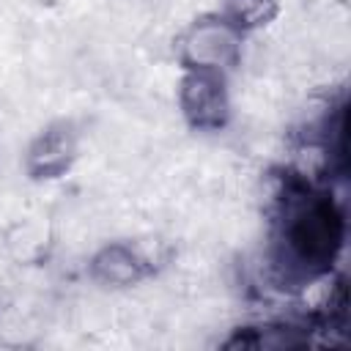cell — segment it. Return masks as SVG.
<instances>
[{"instance_id": "1", "label": "cell", "mask_w": 351, "mask_h": 351, "mask_svg": "<svg viewBox=\"0 0 351 351\" xmlns=\"http://www.w3.org/2000/svg\"><path fill=\"white\" fill-rule=\"evenodd\" d=\"M343 211L326 195L299 197L285 214V263L296 269L304 280L329 271L332 261L343 247Z\"/></svg>"}, {"instance_id": "2", "label": "cell", "mask_w": 351, "mask_h": 351, "mask_svg": "<svg viewBox=\"0 0 351 351\" xmlns=\"http://www.w3.org/2000/svg\"><path fill=\"white\" fill-rule=\"evenodd\" d=\"M244 33H239L219 11L197 16L176 41L178 63L184 69H206L230 74L241 66Z\"/></svg>"}, {"instance_id": "3", "label": "cell", "mask_w": 351, "mask_h": 351, "mask_svg": "<svg viewBox=\"0 0 351 351\" xmlns=\"http://www.w3.org/2000/svg\"><path fill=\"white\" fill-rule=\"evenodd\" d=\"M178 110L189 129L219 132L230 123L228 74L206 69H184L178 80Z\"/></svg>"}, {"instance_id": "4", "label": "cell", "mask_w": 351, "mask_h": 351, "mask_svg": "<svg viewBox=\"0 0 351 351\" xmlns=\"http://www.w3.org/2000/svg\"><path fill=\"white\" fill-rule=\"evenodd\" d=\"M80 156V129L69 118L47 123L25 148L22 167L30 181H58L63 178Z\"/></svg>"}, {"instance_id": "5", "label": "cell", "mask_w": 351, "mask_h": 351, "mask_svg": "<svg viewBox=\"0 0 351 351\" xmlns=\"http://www.w3.org/2000/svg\"><path fill=\"white\" fill-rule=\"evenodd\" d=\"M156 271V258L134 241H110L88 261V277L101 288H132Z\"/></svg>"}, {"instance_id": "6", "label": "cell", "mask_w": 351, "mask_h": 351, "mask_svg": "<svg viewBox=\"0 0 351 351\" xmlns=\"http://www.w3.org/2000/svg\"><path fill=\"white\" fill-rule=\"evenodd\" d=\"M3 252L19 266H38L52 255L55 247V228L52 219L44 214L19 217L0 230Z\"/></svg>"}, {"instance_id": "7", "label": "cell", "mask_w": 351, "mask_h": 351, "mask_svg": "<svg viewBox=\"0 0 351 351\" xmlns=\"http://www.w3.org/2000/svg\"><path fill=\"white\" fill-rule=\"evenodd\" d=\"M219 14L239 30V33H255L269 27L280 16V0H225Z\"/></svg>"}, {"instance_id": "8", "label": "cell", "mask_w": 351, "mask_h": 351, "mask_svg": "<svg viewBox=\"0 0 351 351\" xmlns=\"http://www.w3.org/2000/svg\"><path fill=\"white\" fill-rule=\"evenodd\" d=\"M340 3H348V0H340Z\"/></svg>"}]
</instances>
